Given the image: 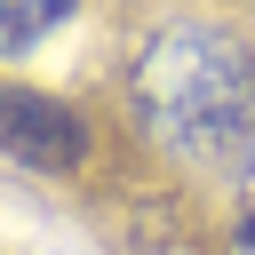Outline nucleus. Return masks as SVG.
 Here are the masks:
<instances>
[{
    "label": "nucleus",
    "mask_w": 255,
    "mask_h": 255,
    "mask_svg": "<svg viewBox=\"0 0 255 255\" xmlns=\"http://www.w3.org/2000/svg\"><path fill=\"white\" fill-rule=\"evenodd\" d=\"M0 143L32 167H72L80 159V120L56 104V96H32V88H0Z\"/></svg>",
    "instance_id": "f03ea898"
},
{
    "label": "nucleus",
    "mask_w": 255,
    "mask_h": 255,
    "mask_svg": "<svg viewBox=\"0 0 255 255\" xmlns=\"http://www.w3.org/2000/svg\"><path fill=\"white\" fill-rule=\"evenodd\" d=\"M135 104L143 120L183 143V151H231L255 120V72H247V40L223 24H167L143 48L135 72Z\"/></svg>",
    "instance_id": "f257e3e1"
},
{
    "label": "nucleus",
    "mask_w": 255,
    "mask_h": 255,
    "mask_svg": "<svg viewBox=\"0 0 255 255\" xmlns=\"http://www.w3.org/2000/svg\"><path fill=\"white\" fill-rule=\"evenodd\" d=\"M64 16H72V0H0V56H16V48H32V40H48Z\"/></svg>",
    "instance_id": "7ed1b4c3"
},
{
    "label": "nucleus",
    "mask_w": 255,
    "mask_h": 255,
    "mask_svg": "<svg viewBox=\"0 0 255 255\" xmlns=\"http://www.w3.org/2000/svg\"><path fill=\"white\" fill-rule=\"evenodd\" d=\"M239 255H255V215H247V223H239Z\"/></svg>",
    "instance_id": "20e7f679"
}]
</instances>
